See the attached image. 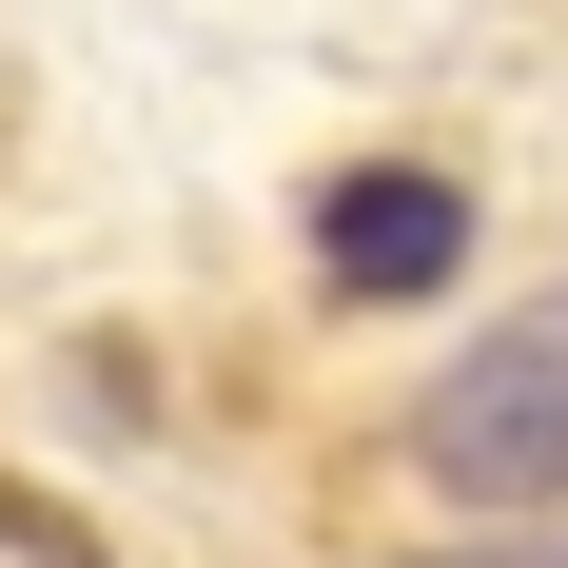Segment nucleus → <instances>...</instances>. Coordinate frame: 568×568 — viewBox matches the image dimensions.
Listing matches in <instances>:
<instances>
[{
    "mask_svg": "<svg viewBox=\"0 0 568 568\" xmlns=\"http://www.w3.org/2000/svg\"><path fill=\"white\" fill-rule=\"evenodd\" d=\"M452 255H470V196L412 176V158H373V176L314 196V275H334V294H432Z\"/></svg>",
    "mask_w": 568,
    "mask_h": 568,
    "instance_id": "2",
    "label": "nucleus"
},
{
    "mask_svg": "<svg viewBox=\"0 0 568 568\" xmlns=\"http://www.w3.org/2000/svg\"><path fill=\"white\" fill-rule=\"evenodd\" d=\"M412 470H432V490H470V510H568V294L490 314V334L432 373Z\"/></svg>",
    "mask_w": 568,
    "mask_h": 568,
    "instance_id": "1",
    "label": "nucleus"
},
{
    "mask_svg": "<svg viewBox=\"0 0 568 568\" xmlns=\"http://www.w3.org/2000/svg\"><path fill=\"white\" fill-rule=\"evenodd\" d=\"M412 568H568V529H510V510H490L470 549H412Z\"/></svg>",
    "mask_w": 568,
    "mask_h": 568,
    "instance_id": "3",
    "label": "nucleus"
}]
</instances>
